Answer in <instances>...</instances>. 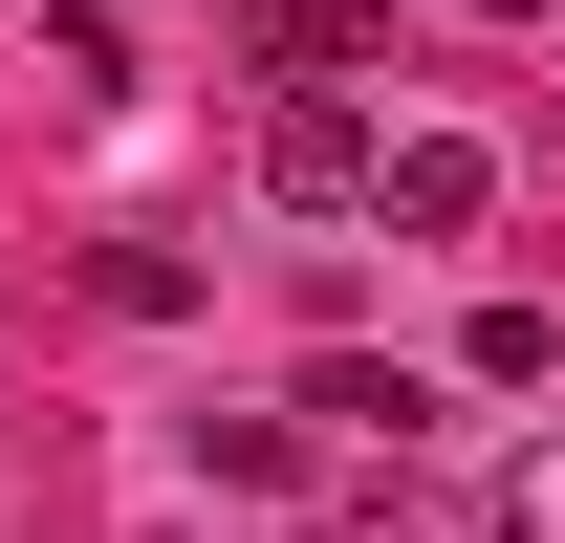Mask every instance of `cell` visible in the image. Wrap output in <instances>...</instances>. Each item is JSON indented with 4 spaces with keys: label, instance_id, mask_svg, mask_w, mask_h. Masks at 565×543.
I'll return each instance as SVG.
<instances>
[{
    "label": "cell",
    "instance_id": "6da1fadb",
    "mask_svg": "<svg viewBox=\"0 0 565 543\" xmlns=\"http://www.w3.org/2000/svg\"><path fill=\"white\" fill-rule=\"evenodd\" d=\"M479 196H500V152H479V131H414V152H370V217H392V239H479Z\"/></svg>",
    "mask_w": 565,
    "mask_h": 543
},
{
    "label": "cell",
    "instance_id": "7a4b0ae2",
    "mask_svg": "<svg viewBox=\"0 0 565 543\" xmlns=\"http://www.w3.org/2000/svg\"><path fill=\"white\" fill-rule=\"evenodd\" d=\"M262 174H282L305 217H370V131L327 109V87H282V109H262Z\"/></svg>",
    "mask_w": 565,
    "mask_h": 543
},
{
    "label": "cell",
    "instance_id": "3957f363",
    "mask_svg": "<svg viewBox=\"0 0 565 543\" xmlns=\"http://www.w3.org/2000/svg\"><path fill=\"white\" fill-rule=\"evenodd\" d=\"M370 44V0H262V66H349Z\"/></svg>",
    "mask_w": 565,
    "mask_h": 543
},
{
    "label": "cell",
    "instance_id": "277c9868",
    "mask_svg": "<svg viewBox=\"0 0 565 543\" xmlns=\"http://www.w3.org/2000/svg\"><path fill=\"white\" fill-rule=\"evenodd\" d=\"M500 543H565V435H544V457H500Z\"/></svg>",
    "mask_w": 565,
    "mask_h": 543
},
{
    "label": "cell",
    "instance_id": "5b68a950",
    "mask_svg": "<svg viewBox=\"0 0 565 543\" xmlns=\"http://www.w3.org/2000/svg\"><path fill=\"white\" fill-rule=\"evenodd\" d=\"M479 22H544V0H479Z\"/></svg>",
    "mask_w": 565,
    "mask_h": 543
}]
</instances>
